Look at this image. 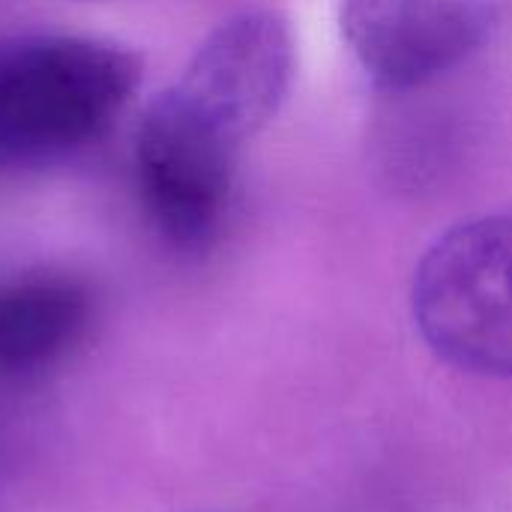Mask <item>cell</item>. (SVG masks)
<instances>
[{
	"instance_id": "1",
	"label": "cell",
	"mask_w": 512,
	"mask_h": 512,
	"mask_svg": "<svg viewBox=\"0 0 512 512\" xmlns=\"http://www.w3.org/2000/svg\"><path fill=\"white\" fill-rule=\"evenodd\" d=\"M141 78L135 54L78 36L0 48V168L51 159L96 138Z\"/></svg>"
},
{
	"instance_id": "2",
	"label": "cell",
	"mask_w": 512,
	"mask_h": 512,
	"mask_svg": "<svg viewBox=\"0 0 512 512\" xmlns=\"http://www.w3.org/2000/svg\"><path fill=\"white\" fill-rule=\"evenodd\" d=\"M411 315L444 363L512 381V213L459 222L426 249Z\"/></svg>"
},
{
	"instance_id": "3",
	"label": "cell",
	"mask_w": 512,
	"mask_h": 512,
	"mask_svg": "<svg viewBox=\"0 0 512 512\" xmlns=\"http://www.w3.org/2000/svg\"><path fill=\"white\" fill-rule=\"evenodd\" d=\"M237 150L177 87L162 90L144 108L135 132L138 186L168 243L186 252L213 243L228 210Z\"/></svg>"
},
{
	"instance_id": "4",
	"label": "cell",
	"mask_w": 512,
	"mask_h": 512,
	"mask_svg": "<svg viewBox=\"0 0 512 512\" xmlns=\"http://www.w3.org/2000/svg\"><path fill=\"white\" fill-rule=\"evenodd\" d=\"M339 24L381 90H414L471 60L495 33L486 0H342Z\"/></svg>"
},
{
	"instance_id": "5",
	"label": "cell",
	"mask_w": 512,
	"mask_h": 512,
	"mask_svg": "<svg viewBox=\"0 0 512 512\" xmlns=\"http://www.w3.org/2000/svg\"><path fill=\"white\" fill-rule=\"evenodd\" d=\"M294 66L288 21L273 9H246L198 45L174 87L225 138L243 147L282 108Z\"/></svg>"
},
{
	"instance_id": "6",
	"label": "cell",
	"mask_w": 512,
	"mask_h": 512,
	"mask_svg": "<svg viewBox=\"0 0 512 512\" xmlns=\"http://www.w3.org/2000/svg\"><path fill=\"white\" fill-rule=\"evenodd\" d=\"M87 321V297L69 282L0 288V375H21L63 354Z\"/></svg>"
}]
</instances>
